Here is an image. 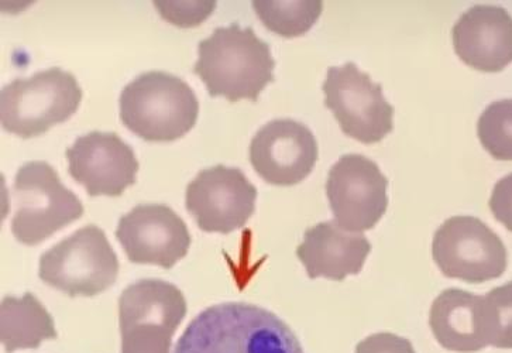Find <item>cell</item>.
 Instances as JSON below:
<instances>
[{"instance_id":"obj_3","label":"cell","mask_w":512,"mask_h":353,"mask_svg":"<svg viewBox=\"0 0 512 353\" xmlns=\"http://www.w3.org/2000/svg\"><path fill=\"white\" fill-rule=\"evenodd\" d=\"M119 105L123 125L146 142H174L198 121L195 92L181 78L163 71H149L126 85Z\"/></svg>"},{"instance_id":"obj_21","label":"cell","mask_w":512,"mask_h":353,"mask_svg":"<svg viewBox=\"0 0 512 353\" xmlns=\"http://www.w3.org/2000/svg\"><path fill=\"white\" fill-rule=\"evenodd\" d=\"M477 136L494 159L512 161V99L487 106L477 123Z\"/></svg>"},{"instance_id":"obj_15","label":"cell","mask_w":512,"mask_h":353,"mask_svg":"<svg viewBox=\"0 0 512 353\" xmlns=\"http://www.w3.org/2000/svg\"><path fill=\"white\" fill-rule=\"evenodd\" d=\"M371 252L363 233L347 232L335 221L312 226L297 248L298 259L307 269L309 279L345 280L362 272Z\"/></svg>"},{"instance_id":"obj_9","label":"cell","mask_w":512,"mask_h":353,"mask_svg":"<svg viewBox=\"0 0 512 353\" xmlns=\"http://www.w3.org/2000/svg\"><path fill=\"white\" fill-rule=\"evenodd\" d=\"M388 180L373 160L346 154L329 171L326 195L336 225L347 232L363 233L386 214Z\"/></svg>"},{"instance_id":"obj_20","label":"cell","mask_w":512,"mask_h":353,"mask_svg":"<svg viewBox=\"0 0 512 353\" xmlns=\"http://www.w3.org/2000/svg\"><path fill=\"white\" fill-rule=\"evenodd\" d=\"M481 327L487 345L512 349V281L481 297Z\"/></svg>"},{"instance_id":"obj_1","label":"cell","mask_w":512,"mask_h":353,"mask_svg":"<svg viewBox=\"0 0 512 353\" xmlns=\"http://www.w3.org/2000/svg\"><path fill=\"white\" fill-rule=\"evenodd\" d=\"M174 353H305L276 314L247 303L206 308L178 339Z\"/></svg>"},{"instance_id":"obj_11","label":"cell","mask_w":512,"mask_h":353,"mask_svg":"<svg viewBox=\"0 0 512 353\" xmlns=\"http://www.w3.org/2000/svg\"><path fill=\"white\" fill-rule=\"evenodd\" d=\"M116 238L137 265L171 269L187 256L191 235L180 215L167 205H137L120 218Z\"/></svg>"},{"instance_id":"obj_17","label":"cell","mask_w":512,"mask_h":353,"mask_svg":"<svg viewBox=\"0 0 512 353\" xmlns=\"http://www.w3.org/2000/svg\"><path fill=\"white\" fill-rule=\"evenodd\" d=\"M481 297L465 290L448 289L435 298L429 325L443 348L473 353L489 346L481 327Z\"/></svg>"},{"instance_id":"obj_13","label":"cell","mask_w":512,"mask_h":353,"mask_svg":"<svg viewBox=\"0 0 512 353\" xmlns=\"http://www.w3.org/2000/svg\"><path fill=\"white\" fill-rule=\"evenodd\" d=\"M68 173L91 197H120L136 183L139 161L116 133L91 132L65 152Z\"/></svg>"},{"instance_id":"obj_7","label":"cell","mask_w":512,"mask_h":353,"mask_svg":"<svg viewBox=\"0 0 512 353\" xmlns=\"http://www.w3.org/2000/svg\"><path fill=\"white\" fill-rule=\"evenodd\" d=\"M325 106L345 135L364 145L380 143L394 129V108L383 88L356 64L331 67L323 82Z\"/></svg>"},{"instance_id":"obj_12","label":"cell","mask_w":512,"mask_h":353,"mask_svg":"<svg viewBox=\"0 0 512 353\" xmlns=\"http://www.w3.org/2000/svg\"><path fill=\"white\" fill-rule=\"evenodd\" d=\"M314 133L292 119L266 123L250 143V163L266 183L277 187L300 184L318 161Z\"/></svg>"},{"instance_id":"obj_19","label":"cell","mask_w":512,"mask_h":353,"mask_svg":"<svg viewBox=\"0 0 512 353\" xmlns=\"http://www.w3.org/2000/svg\"><path fill=\"white\" fill-rule=\"evenodd\" d=\"M253 9L270 32L294 39L308 33L323 10L319 0L312 2H253Z\"/></svg>"},{"instance_id":"obj_18","label":"cell","mask_w":512,"mask_h":353,"mask_svg":"<svg viewBox=\"0 0 512 353\" xmlns=\"http://www.w3.org/2000/svg\"><path fill=\"white\" fill-rule=\"evenodd\" d=\"M0 318L2 344L8 353L19 349H36L44 339L58 337L53 317L32 293L20 298H3Z\"/></svg>"},{"instance_id":"obj_23","label":"cell","mask_w":512,"mask_h":353,"mask_svg":"<svg viewBox=\"0 0 512 353\" xmlns=\"http://www.w3.org/2000/svg\"><path fill=\"white\" fill-rule=\"evenodd\" d=\"M161 17L177 27H198L216 8V2H154Z\"/></svg>"},{"instance_id":"obj_22","label":"cell","mask_w":512,"mask_h":353,"mask_svg":"<svg viewBox=\"0 0 512 353\" xmlns=\"http://www.w3.org/2000/svg\"><path fill=\"white\" fill-rule=\"evenodd\" d=\"M122 353H170L173 335L166 329L136 327L120 332Z\"/></svg>"},{"instance_id":"obj_16","label":"cell","mask_w":512,"mask_h":353,"mask_svg":"<svg viewBox=\"0 0 512 353\" xmlns=\"http://www.w3.org/2000/svg\"><path fill=\"white\" fill-rule=\"evenodd\" d=\"M187 315V300L167 281L144 279L123 291L119 300L120 332L136 327H156L175 334Z\"/></svg>"},{"instance_id":"obj_25","label":"cell","mask_w":512,"mask_h":353,"mask_svg":"<svg viewBox=\"0 0 512 353\" xmlns=\"http://www.w3.org/2000/svg\"><path fill=\"white\" fill-rule=\"evenodd\" d=\"M489 205L497 221L512 232V173L498 181Z\"/></svg>"},{"instance_id":"obj_14","label":"cell","mask_w":512,"mask_h":353,"mask_svg":"<svg viewBox=\"0 0 512 353\" xmlns=\"http://www.w3.org/2000/svg\"><path fill=\"white\" fill-rule=\"evenodd\" d=\"M452 40L463 63L500 73L512 63V16L500 6H473L453 26Z\"/></svg>"},{"instance_id":"obj_2","label":"cell","mask_w":512,"mask_h":353,"mask_svg":"<svg viewBox=\"0 0 512 353\" xmlns=\"http://www.w3.org/2000/svg\"><path fill=\"white\" fill-rule=\"evenodd\" d=\"M194 73L204 82L212 98L229 102H256L268 84L274 82L276 61L270 46L253 29L239 25L218 27L198 46Z\"/></svg>"},{"instance_id":"obj_6","label":"cell","mask_w":512,"mask_h":353,"mask_svg":"<svg viewBox=\"0 0 512 353\" xmlns=\"http://www.w3.org/2000/svg\"><path fill=\"white\" fill-rule=\"evenodd\" d=\"M119 260L105 232L87 225L40 257V279L70 297H94L111 289Z\"/></svg>"},{"instance_id":"obj_24","label":"cell","mask_w":512,"mask_h":353,"mask_svg":"<svg viewBox=\"0 0 512 353\" xmlns=\"http://www.w3.org/2000/svg\"><path fill=\"white\" fill-rule=\"evenodd\" d=\"M356 353H415V349L407 338L390 332H380L359 342Z\"/></svg>"},{"instance_id":"obj_4","label":"cell","mask_w":512,"mask_h":353,"mask_svg":"<svg viewBox=\"0 0 512 353\" xmlns=\"http://www.w3.org/2000/svg\"><path fill=\"white\" fill-rule=\"evenodd\" d=\"M82 95L77 78L61 68L17 78L0 95L2 128L22 139L43 135L78 111Z\"/></svg>"},{"instance_id":"obj_5","label":"cell","mask_w":512,"mask_h":353,"mask_svg":"<svg viewBox=\"0 0 512 353\" xmlns=\"http://www.w3.org/2000/svg\"><path fill=\"white\" fill-rule=\"evenodd\" d=\"M15 200L13 236L27 246L40 245L85 212L77 195L64 187L56 169L46 161H30L20 167Z\"/></svg>"},{"instance_id":"obj_8","label":"cell","mask_w":512,"mask_h":353,"mask_svg":"<svg viewBox=\"0 0 512 353\" xmlns=\"http://www.w3.org/2000/svg\"><path fill=\"white\" fill-rule=\"evenodd\" d=\"M432 256L446 277L472 284L498 279L508 265L500 236L474 217L446 219L435 232Z\"/></svg>"},{"instance_id":"obj_10","label":"cell","mask_w":512,"mask_h":353,"mask_svg":"<svg viewBox=\"0 0 512 353\" xmlns=\"http://www.w3.org/2000/svg\"><path fill=\"white\" fill-rule=\"evenodd\" d=\"M257 188L242 170L219 166L202 170L188 184V212L204 232L228 233L243 228L256 211Z\"/></svg>"}]
</instances>
